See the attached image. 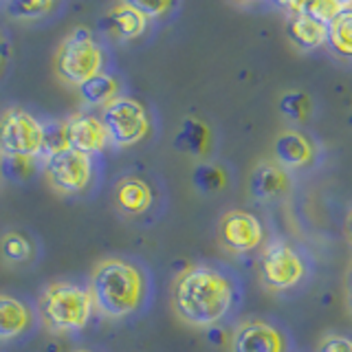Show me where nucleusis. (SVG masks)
Returning a JSON list of instances; mask_svg holds the SVG:
<instances>
[{
	"label": "nucleus",
	"mask_w": 352,
	"mask_h": 352,
	"mask_svg": "<svg viewBox=\"0 0 352 352\" xmlns=\"http://www.w3.org/2000/svg\"><path fill=\"white\" fill-rule=\"evenodd\" d=\"M236 282L223 269L196 264L185 269L172 286V306L185 324L209 328L229 315L236 304Z\"/></svg>",
	"instance_id": "f257e3e1"
},
{
	"label": "nucleus",
	"mask_w": 352,
	"mask_h": 352,
	"mask_svg": "<svg viewBox=\"0 0 352 352\" xmlns=\"http://www.w3.org/2000/svg\"><path fill=\"white\" fill-rule=\"evenodd\" d=\"M88 291L95 308L104 317L126 319L143 304L146 278L137 264L121 258H106L93 269Z\"/></svg>",
	"instance_id": "f03ea898"
},
{
	"label": "nucleus",
	"mask_w": 352,
	"mask_h": 352,
	"mask_svg": "<svg viewBox=\"0 0 352 352\" xmlns=\"http://www.w3.org/2000/svg\"><path fill=\"white\" fill-rule=\"evenodd\" d=\"M93 297L84 286L53 282L40 297V313L53 333H77L93 317Z\"/></svg>",
	"instance_id": "7ed1b4c3"
},
{
	"label": "nucleus",
	"mask_w": 352,
	"mask_h": 352,
	"mask_svg": "<svg viewBox=\"0 0 352 352\" xmlns=\"http://www.w3.org/2000/svg\"><path fill=\"white\" fill-rule=\"evenodd\" d=\"M55 71L64 84L82 86L91 77L104 73V51L86 27H75L55 55Z\"/></svg>",
	"instance_id": "20e7f679"
},
{
	"label": "nucleus",
	"mask_w": 352,
	"mask_h": 352,
	"mask_svg": "<svg viewBox=\"0 0 352 352\" xmlns=\"http://www.w3.org/2000/svg\"><path fill=\"white\" fill-rule=\"evenodd\" d=\"M0 157H44V124L22 108H9L0 117Z\"/></svg>",
	"instance_id": "39448f33"
},
{
	"label": "nucleus",
	"mask_w": 352,
	"mask_h": 352,
	"mask_svg": "<svg viewBox=\"0 0 352 352\" xmlns=\"http://www.w3.org/2000/svg\"><path fill=\"white\" fill-rule=\"evenodd\" d=\"M102 124L108 139L117 148H130L143 141L150 132V119L143 104L132 97H117L102 110Z\"/></svg>",
	"instance_id": "423d86ee"
},
{
	"label": "nucleus",
	"mask_w": 352,
	"mask_h": 352,
	"mask_svg": "<svg viewBox=\"0 0 352 352\" xmlns=\"http://www.w3.org/2000/svg\"><path fill=\"white\" fill-rule=\"evenodd\" d=\"M306 275V262L284 240H273L260 256V280L271 291H286L297 286Z\"/></svg>",
	"instance_id": "0eeeda50"
},
{
	"label": "nucleus",
	"mask_w": 352,
	"mask_h": 352,
	"mask_svg": "<svg viewBox=\"0 0 352 352\" xmlns=\"http://www.w3.org/2000/svg\"><path fill=\"white\" fill-rule=\"evenodd\" d=\"M44 176L60 194H82L93 181V159L71 148L44 157Z\"/></svg>",
	"instance_id": "6e6552de"
},
{
	"label": "nucleus",
	"mask_w": 352,
	"mask_h": 352,
	"mask_svg": "<svg viewBox=\"0 0 352 352\" xmlns=\"http://www.w3.org/2000/svg\"><path fill=\"white\" fill-rule=\"evenodd\" d=\"M264 231L260 220L242 209H231L220 218V240L234 253H249L262 245Z\"/></svg>",
	"instance_id": "1a4fd4ad"
},
{
	"label": "nucleus",
	"mask_w": 352,
	"mask_h": 352,
	"mask_svg": "<svg viewBox=\"0 0 352 352\" xmlns=\"http://www.w3.org/2000/svg\"><path fill=\"white\" fill-rule=\"evenodd\" d=\"M64 141L66 148L82 152L86 157L99 154L110 143L102 119L88 113H77L64 121Z\"/></svg>",
	"instance_id": "9d476101"
},
{
	"label": "nucleus",
	"mask_w": 352,
	"mask_h": 352,
	"mask_svg": "<svg viewBox=\"0 0 352 352\" xmlns=\"http://www.w3.org/2000/svg\"><path fill=\"white\" fill-rule=\"evenodd\" d=\"M234 352H286L284 335L278 328L262 322V319H249L240 324L231 341Z\"/></svg>",
	"instance_id": "9b49d317"
},
{
	"label": "nucleus",
	"mask_w": 352,
	"mask_h": 352,
	"mask_svg": "<svg viewBox=\"0 0 352 352\" xmlns=\"http://www.w3.org/2000/svg\"><path fill=\"white\" fill-rule=\"evenodd\" d=\"M275 165L286 170H300L306 165L313 163L315 157V148L313 141L306 135H302L300 130H284L275 139Z\"/></svg>",
	"instance_id": "f8f14e48"
},
{
	"label": "nucleus",
	"mask_w": 352,
	"mask_h": 352,
	"mask_svg": "<svg viewBox=\"0 0 352 352\" xmlns=\"http://www.w3.org/2000/svg\"><path fill=\"white\" fill-rule=\"evenodd\" d=\"M289 187H291L289 174L275 163L258 165L249 181L251 196L256 198V201H273V198H280L289 192Z\"/></svg>",
	"instance_id": "ddd939ff"
},
{
	"label": "nucleus",
	"mask_w": 352,
	"mask_h": 352,
	"mask_svg": "<svg viewBox=\"0 0 352 352\" xmlns=\"http://www.w3.org/2000/svg\"><path fill=\"white\" fill-rule=\"evenodd\" d=\"M286 33L300 51H313L328 42V25L300 14H286Z\"/></svg>",
	"instance_id": "4468645a"
},
{
	"label": "nucleus",
	"mask_w": 352,
	"mask_h": 352,
	"mask_svg": "<svg viewBox=\"0 0 352 352\" xmlns=\"http://www.w3.org/2000/svg\"><path fill=\"white\" fill-rule=\"evenodd\" d=\"M29 306L14 295H0V339H16L31 326Z\"/></svg>",
	"instance_id": "2eb2a0df"
},
{
	"label": "nucleus",
	"mask_w": 352,
	"mask_h": 352,
	"mask_svg": "<svg viewBox=\"0 0 352 352\" xmlns=\"http://www.w3.org/2000/svg\"><path fill=\"white\" fill-rule=\"evenodd\" d=\"M115 201L121 212L126 214H143L148 212L152 205V190L146 181L137 179V176H128L115 190Z\"/></svg>",
	"instance_id": "dca6fc26"
},
{
	"label": "nucleus",
	"mask_w": 352,
	"mask_h": 352,
	"mask_svg": "<svg viewBox=\"0 0 352 352\" xmlns=\"http://www.w3.org/2000/svg\"><path fill=\"white\" fill-rule=\"evenodd\" d=\"M110 25H113L115 33L124 40L139 38L143 31H146L148 18L141 14V11L132 5V3H119L113 7V11L108 14Z\"/></svg>",
	"instance_id": "f3484780"
},
{
	"label": "nucleus",
	"mask_w": 352,
	"mask_h": 352,
	"mask_svg": "<svg viewBox=\"0 0 352 352\" xmlns=\"http://www.w3.org/2000/svg\"><path fill=\"white\" fill-rule=\"evenodd\" d=\"M77 93L86 106H106L117 99L119 84L110 73H99L82 86H77Z\"/></svg>",
	"instance_id": "a211bd4d"
},
{
	"label": "nucleus",
	"mask_w": 352,
	"mask_h": 352,
	"mask_svg": "<svg viewBox=\"0 0 352 352\" xmlns=\"http://www.w3.org/2000/svg\"><path fill=\"white\" fill-rule=\"evenodd\" d=\"M350 5V0H313V3H289L282 5L289 14H300V16H308L317 22H324V25H330L341 11Z\"/></svg>",
	"instance_id": "6ab92c4d"
},
{
	"label": "nucleus",
	"mask_w": 352,
	"mask_h": 352,
	"mask_svg": "<svg viewBox=\"0 0 352 352\" xmlns=\"http://www.w3.org/2000/svg\"><path fill=\"white\" fill-rule=\"evenodd\" d=\"M328 44L341 58H352V3L328 25Z\"/></svg>",
	"instance_id": "aec40b11"
},
{
	"label": "nucleus",
	"mask_w": 352,
	"mask_h": 352,
	"mask_svg": "<svg viewBox=\"0 0 352 352\" xmlns=\"http://www.w3.org/2000/svg\"><path fill=\"white\" fill-rule=\"evenodd\" d=\"M176 141H179V148H183L185 152H192V154H198V157H201V154H205L209 148V130H207V126L201 124V121L185 119Z\"/></svg>",
	"instance_id": "412c9836"
},
{
	"label": "nucleus",
	"mask_w": 352,
	"mask_h": 352,
	"mask_svg": "<svg viewBox=\"0 0 352 352\" xmlns=\"http://www.w3.org/2000/svg\"><path fill=\"white\" fill-rule=\"evenodd\" d=\"M55 9L49 0H36V3H20V0H11L3 3V11L14 20H40Z\"/></svg>",
	"instance_id": "4be33fe9"
},
{
	"label": "nucleus",
	"mask_w": 352,
	"mask_h": 352,
	"mask_svg": "<svg viewBox=\"0 0 352 352\" xmlns=\"http://www.w3.org/2000/svg\"><path fill=\"white\" fill-rule=\"evenodd\" d=\"M280 110L293 121H304L313 113V99L306 93H300V91L286 93L280 99Z\"/></svg>",
	"instance_id": "5701e85b"
},
{
	"label": "nucleus",
	"mask_w": 352,
	"mask_h": 352,
	"mask_svg": "<svg viewBox=\"0 0 352 352\" xmlns=\"http://www.w3.org/2000/svg\"><path fill=\"white\" fill-rule=\"evenodd\" d=\"M194 183L201 192H218L220 187H225L227 176L225 170H220L214 163H201L194 170Z\"/></svg>",
	"instance_id": "b1692460"
},
{
	"label": "nucleus",
	"mask_w": 352,
	"mask_h": 352,
	"mask_svg": "<svg viewBox=\"0 0 352 352\" xmlns=\"http://www.w3.org/2000/svg\"><path fill=\"white\" fill-rule=\"evenodd\" d=\"M0 245H3V253L9 262H27L33 256L31 242L22 234H18V231H9V234H5Z\"/></svg>",
	"instance_id": "393cba45"
},
{
	"label": "nucleus",
	"mask_w": 352,
	"mask_h": 352,
	"mask_svg": "<svg viewBox=\"0 0 352 352\" xmlns=\"http://www.w3.org/2000/svg\"><path fill=\"white\" fill-rule=\"evenodd\" d=\"M36 172V161L33 159H20V157H0V174L9 176L14 181L29 179Z\"/></svg>",
	"instance_id": "a878e982"
},
{
	"label": "nucleus",
	"mask_w": 352,
	"mask_h": 352,
	"mask_svg": "<svg viewBox=\"0 0 352 352\" xmlns=\"http://www.w3.org/2000/svg\"><path fill=\"white\" fill-rule=\"evenodd\" d=\"M317 352H352V339L344 335H328L319 341Z\"/></svg>",
	"instance_id": "bb28decb"
},
{
	"label": "nucleus",
	"mask_w": 352,
	"mask_h": 352,
	"mask_svg": "<svg viewBox=\"0 0 352 352\" xmlns=\"http://www.w3.org/2000/svg\"><path fill=\"white\" fill-rule=\"evenodd\" d=\"M132 5H135L148 20H150V18H161V16L165 14V11H170V9H172L170 3H132Z\"/></svg>",
	"instance_id": "cd10ccee"
},
{
	"label": "nucleus",
	"mask_w": 352,
	"mask_h": 352,
	"mask_svg": "<svg viewBox=\"0 0 352 352\" xmlns=\"http://www.w3.org/2000/svg\"><path fill=\"white\" fill-rule=\"evenodd\" d=\"M346 236H348V240L352 242V209H350V214H348V218H346Z\"/></svg>",
	"instance_id": "c85d7f7f"
},
{
	"label": "nucleus",
	"mask_w": 352,
	"mask_h": 352,
	"mask_svg": "<svg viewBox=\"0 0 352 352\" xmlns=\"http://www.w3.org/2000/svg\"><path fill=\"white\" fill-rule=\"evenodd\" d=\"M348 297H350V306H352V273H350V282H348Z\"/></svg>",
	"instance_id": "c756f323"
},
{
	"label": "nucleus",
	"mask_w": 352,
	"mask_h": 352,
	"mask_svg": "<svg viewBox=\"0 0 352 352\" xmlns=\"http://www.w3.org/2000/svg\"><path fill=\"white\" fill-rule=\"evenodd\" d=\"M0 62H3V47H0Z\"/></svg>",
	"instance_id": "7c9ffc66"
},
{
	"label": "nucleus",
	"mask_w": 352,
	"mask_h": 352,
	"mask_svg": "<svg viewBox=\"0 0 352 352\" xmlns=\"http://www.w3.org/2000/svg\"><path fill=\"white\" fill-rule=\"evenodd\" d=\"M77 352H93V350H77Z\"/></svg>",
	"instance_id": "2f4dec72"
}]
</instances>
